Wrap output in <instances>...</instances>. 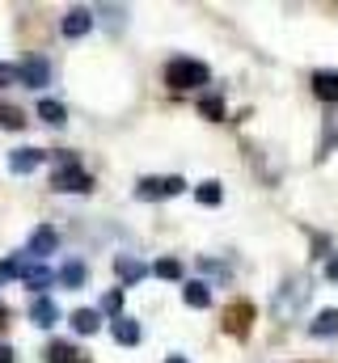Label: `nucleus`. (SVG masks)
Segmentation results:
<instances>
[{"label":"nucleus","mask_w":338,"mask_h":363,"mask_svg":"<svg viewBox=\"0 0 338 363\" xmlns=\"http://www.w3.org/2000/svg\"><path fill=\"white\" fill-rule=\"evenodd\" d=\"M60 30H64V38H84L93 30V13L89 9H68L64 21H60Z\"/></svg>","instance_id":"0eeeda50"},{"label":"nucleus","mask_w":338,"mask_h":363,"mask_svg":"<svg viewBox=\"0 0 338 363\" xmlns=\"http://www.w3.org/2000/svg\"><path fill=\"white\" fill-rule=\"evenodd\" d=\"M199 110H203L212 123H220V118H224V101H220V97H203V106H199Z\"/></svg>","instance_id":"b1692460"},{"label":"nucleus","mask_w":338,"mask_h":363,"mask_svg":"<svg viewBox=\"0 0 338 363\" xmlns=\"http://www.w3.org/2000/svg\"><path fill=\"white\" fill-rule=\"evenodd\" d=\"M0 363H13V351L9 347H0Z\"/></svg>","instance_id":"cd10ccee"},{"label":"nucleus","mask_w":338,"mask_h":363,"mask_svg":"<svg viewBox=\"0 0 338 363\" xmlns=\"http://www.w3.org/2000/svg\"><path fill=\"white\" fill-rule=\"evenodd\" d=\"M9 279H17V258H9V262H0V283H9Z\"/></svg>","instance_id":"a878e982"},{"label":"nucleus","mask_w":338,"mask_h":363,"mask_svg":"<svg viewBox=\"0 0 338 363\" xmlns=\"http://www.w3.org/2000/svg\"><path fill=\"white\" fill-rule=\"evenodd\" d=\"M110 334H114V342H119V347H136V342L144 338L140 321H131V317H114V321H110Z\"/></svg>","instance_id":"9d476101"},{"label":"nucleus","mask_w":338,"mask_h":363,"mask_svg":"<svg viewBox=\"0 0 338 363\" xmlns=\"http://www.w3.org/2000/svg\"><path fill=\"white\" fill-rule=\"evenodd\" d=\"M97 325H102V313L97 308H77L72 313V330L77 334H97Z\"/></svg>","instance_id":"a211bd4d"},{"label":"nucleus","mask_w":338,"mask_h":363,"mask_svg":"<svg viewBox=\"0 0 338 363\" xmlns=\"http://www.w3.org/2000/svg\"><path fill=\"white\" fill-rule=\"evenodd\" d=\"M182 300H186L190 308H207V304H212V287H207L203 279H195V283L182 287Z\"/></svg>","instance_id":"ddd939ff"},{"label":"nucleus","mask_w":338,"mask_h":363,"mask_svg":"<svg viewBox=\"0 0 338 363\" xmlns=\"http://www.w3.org/2000/svg\"><path fill=\"white\" fill-rule=\"evenodd\" d=\"M153 274H157V279H182V262H178V258H161V262L153 267Z\"/></svg>","instance_id":"5701e85b"},{"label":"nucleus","mask_w":338,"mask_h":363,"mask_svg":"<svg viewBox=\"0 0 338 363\" xmlns=\"http://www.w3.org/2000/svg\"><path fill=\"white\" fill-rule=\"evenodd\" d=\"M97 313H110V317H123V287H114V291H106L102 296V308Z\"/></svg>","instance_id":"4be33fe9"},{"label":"nucleus","mask_w":338,"mask_h":363,"mask_svg":"<svg viewBox=\"0 0 338 363\" xmlns=\"http://www.w3.org/2000/svg\"><path fill=\"white\" fill-rule=\"evenodd\" d=\"M0 127H9V131H21V127H26V110H17V106L0 101Z\"/></svg>","instance_id":"412c9836"},{"label":"nucleus","mask_w":338,"mask_h":363,"mask_svg":"<svg viewBox=\"0 0 338 363\" xmlns=\"http://www.w3.org/2000/svg\"><path fill=\"white\" fill-rule=\"evenodd\" d=\"M38 118H43V123H51V127H64L68 110H64V101H55V97H43V101H38Z\"/></svg>","instance_id":"dca6fc26"},{"label":"nucleus","mask_w":338,"mask_h":363,"mask_svg":"<svg viewBox=\"0 0 338 363\" xmlns=\"http://www.w3.org/2000/svg\"><path fill=\"white\" fill-rule=\"evenodd\" d=\"M165 363H186V359H182V355H169V359Z\"/></svg>","instance_id":"c85d7f7f"},{"label":"nucleus","mask_w":338,"mask_h":363,"mask_svg":"<svg viewBox=\"0 0 338 363\" xmlns=\"http://www.w3.org/2000/svg\"><path fill=\"white\" fill-rule=\"evenodd\" d=\"M68 291H77V287H84V262H68V267H60V274H55Z\"/></svg>","instance_id":"6ab92c4d"},{"label":"nucleus","mask_w":338,"mask_h":363,"mask_svg":"<svg viewBox=\"0 0 338 363\" xmlns=\"http://www.w3.org/2000/svg\"><path fill=\"white\" fill-rule=\"evenodd\" d=\"M326 274H330V279L338 283V258H330V262H326Z\"/></svg>","instance_id":"bb28decb"},{"label":"nucleus","mask_w":338,"mask_h":363,"mask_svg":"<svg viewBox=\"0 0 338 363\" xmlns=\"http://www.w3.org/2000/svg\"><path fill=\"white\" fill-rule=\"evenodd\" d=\"M9 85H21V77H17V64H0V89H9Z\"/></svg>","instance_id":"393cba45"},{"label":"nucleus","mask_w":338,"mask_h":363,"mask_svg":"<svg viewBox=\"0 0 338 363\" xmlns=\"http://www.w3.org/2000/svg\"><path fill=\"white\" fill-rule=\"evenodd\" d=\"M51 186L64 190V194H89V190H93V178L84 174L81 165H64V169H55Z\"/></svg>","instance_id":"7ed1b4c3"},{"label":"nucleus","mask_w":338,"mask_h":363,"mask_svg":"<svg viewBox=\"0 0 338 363\" xmlns=\"http://www.w3.org/2000/svg\"><path fill=\"white\" fill-rule=\"evenodd\" d=\"M114 274H119L123 283H140V279L148 274V267H144L140 258H131V254H119V258H114Z\"/></svg>","instance_id":"9b49d317"},{"label":"nucleus","mask_w":338,"mask_h":363,"mask_svg":"<svg viewBox=\"0 0 338 363\" xmlns=\"http://www.w3.org/2000/svg\"><path fill=\"white\" fill-rule=\"evenodd\" d=\"M55 245H60V233L51 228V224H38L34 233H30V258H47V254H55Z\"/></svg>","instance_id":"20e7f679"},{"label":"nucleus","mask_w":338,"mask_h":363,"mask_svg":"<svg viewBox=\"0 0 338 363\" xmlns=\"http://www.w3.org/2000/svg\"><path fill=\"white\" fill-rule=\"evenodd\" d=\"M30 321H34L38 330H51V325L60 321V304H55L51 296H38V300L30 304Z\"/></svg>","instance_id":"6e6552de"},{"label":"nucleus","mask_w":338,"mask_h":363,"mask_svg":"<svg viewBox=\"0 0 338 363\" xmlns=\"http://www.w3.org/2000/svg\"><path fill=\"white\" fill-rule=\"evenodd\" d=\"M300 300H309V279H288V291L275 300V308L283 313V317H296V304Z\"/></svg>","instance_id":"39448f33"},{"label":"nucleus","mask_w":338,"mask_h":363,"mask_svg":"<svg viewBox=\"0 0 338 363\" xmlns=\"http://www.w3.org/2000/svg\"><path fill=\"white\" fill-rule=\"evenodd\" d=\"M207 64L203 60H190V55H178L165 64V85L169 89H203L207 85Z\"/></svg>","instance_id":"f257e3e1"},{"label":"nucleus","mask_w":338,"mask_h":363,"mask_svg":"<svg viewBox=\"0 0 338 363\" xmlns=\"http://www.w3.org/2000/svg\"><path fill=\"white\" fill-rule=\"evenodd\" d=\"M186 190V182L178 178V174H169V178H140L136 182V199H173V194H182Z\"/></svg>","instance_id":"f03ea898"},{"label":"nucleus","mask_w":338,"mask_h":363,"mask_svg":"<svg viewBox=\"0 0 338 363\" xmlns=\"http://www.w3.org/2000/svg\"><path fill=\"white\" fill-rule=\"evenodd\" d=\"M195 199H199L203 207H220L224 190H220V182H203V186H195Z\"/></svg>","instance_id":"aec40b11"},{"label":"nucleus","mask_w":338,"mask_h":363,"mask_svg":"<svg viewBox=\"0 0 338 363\" xmlns=\"http://www.w3.org/2000/svg\"><path fill=\"white\" fill-rule=\"evenodd\" d=\"M43 148H17V152H9V169L13 174H34L38 165H43Z\"/></svg>","instance_id":"1a4fd4ad"},{"label":"nucleus","mask_w":338,"mask_h":363,"mask_svg":"<svg viewBox=\"0 0 338 363\" xmlns=\"http://www.w3.org/2000/svg\"><path fill=\"white\" fill-rule=\"evenodd\" d=\"M309 334H313V338H334L338 334V308L317 313V321H309Z\"/></svg>","instance_id":"4468645a"},{"label":"nucleus","mask_w":338,"mask_h":363,"mask_svg":"<svg viewBox=\"0 0 338 363\" xmlns=\"http://www.w3.org/2000/svg\"><path fill=\"white\" fill-rule=\"evenodd\" d=\"M224 330L237 334V338H246V334H250V304H233V308L224 313Z\"/></svg>","instance_id":"f8f14e48"},{"label":"nucleus","mask_w":338,"mask_h":363,"mask_svg":"<svg viewBox=\"0 0 338 363\" xmlns=\"http://www.w3.org/2000/svg\"><path fill=\"white\" fill-rule=\"evenodd\" d=\"M17 77H21V85H30V89H43L47 81H51V68H47V60H26V64H17Z\"/></svg>","instance_id":"423d86ee"},{"label":"nucleus","mask_w":338,"mask_h":363,"mask_svg":"<svg viewBox=\"0 0 338 363\" xmlns=\"http://www.w3.org/2000/svg\"><path fill=\"white\" fill-rule=\"evenodd\" d=\"M313 93L322 101H338V72H313Z\"/></svg>","instance_id":"f3484780"},{"label":"nucleus","mask_w":338,"mask_h":363,"mask_svg":"<svg viewBox=\"0 0 338 363\" xmlns=\"http://www.w3.org/2000/svg\"><path fill=\"white\" fill-rule=\"evenodd\" d=\"M47 363H89V355L77 351V347H68V342H51L47 347Z\"/></svg>","instance_id":"2eb2a0df"}]
</instances>
